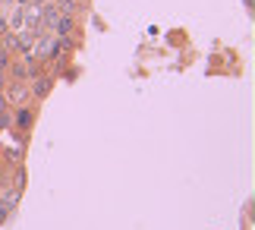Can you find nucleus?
Returning a JSON list of instances; mask_svg holds the SVG:
<instances>
[{
  "mask_svg": "<svg viewBox=\"0 0 255 230\" xmlns=\"http://www.w3.org/2000/svg\"><path fill=\"white\" fill-rule=\"evenodd\" d=\"M35 13H38V22H41V28H44V32H47V28H54V22L60 19V9H57V3H54V0H47V3H41V6L35 9Z\"/></svg>",
  "mask_w": 255,
  "mask_h": 230,
  "instance_id": "obj_1",
  "label": "nucleus"
},
{
  "mask_svg": "<svg viewBox=\"0 0 255 230\" xmlns=\"http://www.w3.org/2000/svg\"><path fill=\"white\" fill-rule=\"evenodd\" d=\"M51 32H54V38H63V41H66V35H73V32H76V25H73V16H63V13H60V19L54 22V28H51Z\"/></svg>",
  "mask_w": 255,
  "mask_h": 230,
  "instance_id": "obj_2",
  "label": "nucleus"
},
{
  "mask_svg": "<svg viewBox=\"0 0 255 230\" xmlns=\"http://www.w3.org/2000/svg\"><path fill=\"white\" fill-rule=\"evenodd\" d=\"M9 76H13V82H25V79L32 76L28 73V63L25 60H9Z\"/></svg>",
  "mask_w": 255,
  "mask_h": 230,
  "instance_id": "obj_3",
  "label": "nucleus"
},
{
  "mask_svg": "<svg viewBox=\"0 0 255 230\" xmlns=\"http://www.w3.org/2000/svg\"><path fill=\"white\" fill-rule=\"evenodd\" d=\"M51 79H47V76H32V88H28V92H32L35 98H44L47 92H51Z\"/></svg>",
  "mask_w": 255,
  "mask_h": 230,
  "instance_id": "obj_4",
  "label": "nucleus"
},
{
  "mask_svg": "<svg viewBox=\"0 0 255 230\" xmlns=\"http://www.w3.org/2000/svg\"><path fill=\"white\" fill-rule=\"evenodd\" d=\"M25 95H28V88L22 85V82H13L6 88V101H13V104H19V101H25Z\"/></svg>",
  "mask_w": 255,
  "mask_h": 230,
  "instance_id": "obj_5",
  "label": "nucleus"
},
{
  "mask_svg": "<svg viewBox=\"0 0 255 230\" xmlns=\"http://www.w3.org/2000/svg\"><path fill=\"white\" fill-rule=\"evenodd\" d=\"M54 3H57V9H60L63 16H76V13L82 9V3H79V0H54Z\"/></svg>",
  "mask_w": 255,
  "mask_h": 230,
  "instance_id": "obj_6",
  "label": "nucleus"
},
{
  "mask_svg": "<svg viewBox=\"0 0 255 230\" xmlns=\"http://www.w3.org/2000/svg\"><path fill=\"white\" fill-rule=\"evenodd\" d=\"M32 120H35V114L28 111V107H16V126L19 129H28V126H32Z\"/></svg>",
  "mask_w": 255,
  "mask_h": 230,
  "instance_id": "obj_7",
  "label": "nucleus"
},
{
  "mask_svg": "<svg viewBox=\"0 0 255 230\" xmlns=\"http://www.w3.org/2000/svg\"><path fill=\"white\" fill-rule=\"evenodd\" d=\"M9 69V51H3L0 47V85H3V73Z\"/></svg>",
  "mask_w": 255,
  "mask_h": 230,
  "instance_id": "obj_8",
  "label": "nucleus"
},
{
  "mask_svg": "<svg viewBox=\"0 0 255 230\" xmlns=\"http://www.w3.org/2000/svg\"><path fill=\"white\" fill-rule=\"evenodd\" d=\"M13 208H16L13 202H6V199H0V224H3L6 218H9V212H13Z\"/></svg>",
  "mask_w": 255,
  "mask_h": 230,
  "instance_id": "obj_9",
  "label": "nucleus"
},
{
  "mask_svg": "<svg viewBox=\"0 0 255 230\" xmlns=\"http://www.w3.org/2000/svg\"><path fill=\"white\" fill-rule=\"evenodd\" d=\"M41 3H47V0H28V9H38Z\"/></svg>",
  "mask_w": 255,
  "mask_h": 230,
  "instance_id": "obj_10",
  "label": "nucleus"
},
{
  "mask_svg": "<svg viewBox=\"0 0 255 230\" xmlns=\"http://www.w3.org/2000/svg\"><path fill=\"white\" fill-rule=\"evenodd\" d=\"M3 35H6V19L0 16V38H3Z\"/></svg>",
  "mask_w": 255,
  "mask_h": 230,
  "instance_id": "obj_11",
  "label": "nucleus"
},
{
  "mask_svg": "<svg viewBox=\"0 0 255 230\" xmlns=\"http://www.w3.org/2000/svg\"><path fill=\"white\" fill-rule=\"evenodd\" d=\"M243 3H246V9H249V13H252V0H243Z\"/></svg>",
  "mask_w": 255,
  "mask_h": 230,
  "instance_id": "obj_12",
  "label": "nucleus"
}]
</instances>
